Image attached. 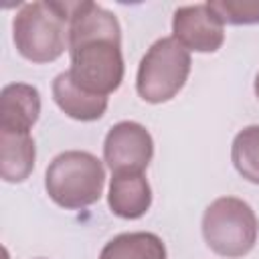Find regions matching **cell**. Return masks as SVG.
Segmentation results:
<instances>
[{
	"instance_id": "6da1fadb",
	"label": "cell",
	"mask_w": 259,
	"mask_h": 259,
	"mask_svg": "<svg viewBox=\"0 0 259 259\" xmlns=\"http://www.w3.org/2000/svg\"><path fill=\"white\" fill-rule=\"evenodd\" d=\"M79 2H28L12 20L16 51L30 63L57 61L69 49V22Z\"/></svg>"
},
{
	"instance_id": "7a4b0ae2",
	"label": "cell",
	"mask_w": 259,
	"mask_h": 259,
	"mask_svg": "<svg viewBox=\"0 0 259 259\" xmlns=\"http://www.w3.org/2000/svg\"><path fill=\"white\" fill-rule=\"evenodd\" d=\"M103 184L105 170L101 160L81 150L55 156L45 172L47 194L55 204L69 210L95 204L103 194Z\"/></svg>"
},
{
	"instance_id": "3957f363",
	"label": "cell",
	"mask_w": 259,
	"mask_h": 259,
	"mask_svg": "<svg viewBox=\"0 0 259 259\" xmlns=\"http://www.w3.org/2000/svg\"><path fill=\"white\" fill-rule=\"evenodd\" d=\"M257 235V214L241 198L221 196L212 200L202 214V237L208 249L221 257H245L253 251Z\"/></svg>"
},
{
	"instance_id": "277c9868",
	"label": "cell",
	"mask_w": 259,
	"mask_h": 259,
	"mask_svg": "<svg viewBox=\"0 0 259 259\" xmlns=\"http://www.w3.org/2000/svg\"><path fill=\"white\" fill-rule=\"evenodd\" d=\"M190 53L174 36L158 38L142 57L136 91L148 103H164L178 95L190 75Z\"/></svg>"
},
{
	"instance_id": "5b68a950",
	"label": "cell",
	"mask_w": 259,
	"mask_h": 259,
	"mask_svg": "<svg viewBox=\"0 0 259 259\" xmlns=\"http://www.w3.org/2000/svg\"><path fill=\"white\" fill-rule=\"evenodd\" d=\"M69 75L81 89L103 97L119 89L125 73L121 40L107 36L89 38L69 47Z\"/></svg>"
},
{
	"instance_id": "8992f818",
	"label": "cell",
	"mask_w": 259,
	"mask_h": 259,
	"mask_svg": "<svg viewBox=\"0 0 259 259\" xmlns=\"http://www.w3.org/2000/svg\"><path fill=\"white\" fill-rule=\"evenodd\" d=\"M154 156V140L150 132L138 121L115 123L103 142V160L113 174L138 172L142 174Z\"/></svg>"
},
{
	"instance_id": "52a82bcc",
	"label": "cell",
	"mask_w": 259,
	"mask_h": 259,
	"mask_svg": "<svg viewBox=\"0 0 259 259\" xmlns=\"http://www.w3.org/2000/svg\"><path fill=\"white\" fill-rule=\"evenodd\" d=\"M172 36L188 51L214 53L225 42V24L208 4H188L174 10Z\"/></svg>"
},
{
	"instance_id": "ba28073f",
	"label": "cell",
	"mask_w": 259,
	"mask_h": 259,
	"mask_svg": "<svg viewBox=\"0 0 259 259\" xmlns=\"http://www.w3.org/2000/svg\"><path fill=\"white\" fill-rule=\"evenodd\" d=\"M40 115V93L26 83H10L0 93V130L30 134Z\"/></svg>"
},
{
	"instance_id": "9c48e42d",
	"label": "cell",
	"mask_w": 259,
	"mask_h": 259,
	"mask_svg": "<svg viewBox=\"0 0 259 259\" xmlns=\"http://www.w3.org/2000/svg\"><path fill=\"white\" fill-rule=\"evenodd\" d=\"M107 204L111 212L119 219H140L148 212L152 204V188L144 174L138 172H119L113 174L109 182Z\"/></svg>"
},
{
	"instance_id": "30bf717a",
	"label": "cell",
	"mask_w": 259,
	"mask_h": 259,
	"mask_svg": "<svg viewBox=\"0 0 259 259\" xmlns=\"http://www.w3.org/2000/svg\"><path fill=\"white\" fill-rule=\"evenodd\" d=\"M53 99L59 109L77 121H95L107 109V97L93 95L81 89L69 75V71L59 73L53 81Z\"/></svg>"
},
{
	"instance_id": "8fae6325",
	"label": "cell",
	"mask_w": 259,
	"mask_h": 259,
	"mask_svg": "<svg viewBox=\"0 0 259 259\" xmlns=\"http://www.w3.org/2000/svg\"><path fill=\"white\" fill-rule=\"evenodd\" d=\"M36 148L30 134L0 130V176L6 182H22L34 168Z\"/></svg>"
},
{
	"instance_id": "7c38bea8",
	"label": "cell",
	"mask_w": 259,
	"mask_h": 259,
	"mask_svg": "<svg viewBox=\"0 0 259 259\" xmlns=\"http://www.w3.org/2000/svg\"><path fill=\"white\" fill-rule=\"evenodd\" d=\"M99 259H166V245L148 231L121 233L105 243Z\"/></svg>"
},
{
	"instance_id": "4fadbf2b",
	"label": "cell",
	"mask_w": 259,
	"mask_h": 259,
	"mask_svg": "<svg viewBox=\"0 0 259 259\" xmlns=\"http://www.w3.org/2000/svg\"><path fill=\"white\" fill-rule=\"evenodd\" d=\"M235 170L249 182L259 184V125L243 127L231 146Z\"/></svg>"
},
{
	"instance_id": "5bb4252c",
	"label": "cell",
	"mask_w": 259,
	"mask_h": 259,
	"mask_svg": "<svg viewBox=\"0 0 259 259\" xmlns=\"http://www.w3.org/2000/svg\"><path fill=\"white\" fill-rule=\"evenodd\" d=\"M223 24H257L259 0H212L206 2Z\"/></svg>"
},
{
	"instance_id": "9a60e30c",
	"label": "cell",
	"mask_w": 259,
	"mask_h": 259,
	"mask_svg": "<svg viewBox=\"0 0 259 259\" xmlns=\"http://www.w3.org/2000/svg\"><path fill=\"white\" fill-rule=\"evenodd\" d=\"M255 95H257V99H259V73H257V77H255Z\"/></svg>"
}]
</instances>
